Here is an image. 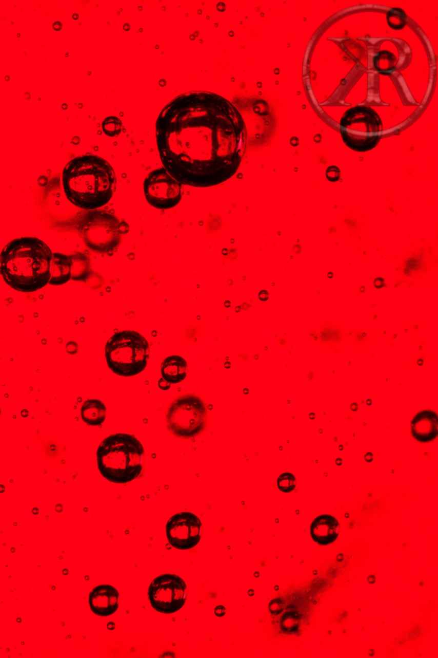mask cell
<instances>
[{"label": "cell", "mask_w": 438, "mask_h": 658, "mask_svg": "<svg viewBox=\"0 0 438 658\" xmlns=\"http://www.w3.org/2000/svg\"><path fill=\"white\" fill-rule=\"evenodd\" d=\"M243 127L239 111L223 96L207 91L176 96L156 122L163 165L183 185L225 183L242 162Z\"/></svg>", "instance_id": "1"}, {"label": "cell", "mask_w": 438, "mask_h": 658, "mask_svg": "<svg viewBox=\"0 0 438 658\" xmlns=\"http://www.w3.org/2000/svg\"><path fill=\"white\" fill-rule=\"evenodd\" d=\"M52 257V250L42 239L16 238L0 253V273L15 291L37 292L49 284Z\"/></svg>", "instance_id": "2"}, {"label": "cell", "mask_w": 438, "mask_h": 658, "mask_svg": "<svg viewBox=\"0 0 438 658\" xmlns=\"http://www.w3.org/2000/svg\"><path fill=\"white\" fill-rule=\"evenodd\" d=\"M63 188L70 203L83 210H95L111 201L116 178L110 163L98 155H80L63 171Z\"/></svg>", "instance_id": "3"}, {"label": "cell", "mask_w": 438, "mask_h": 658, "mask_svg": "<svg viewBox=\"0 0 438 658\" xmlns=\"http://www.w3.org/2000/svg\"><path fill=\"white\" fill-rule=\"evenodd\" d=\"M144 456V447L135 436L127 433L111 434L98 446L97 465L106 480L124 484L142 475Z\"/></svg>", "instance_id": "4"}, {"label": "cell", "mask_w": 438, "mask_h": 658, "mask_svg": "<svg viewBox=\"0 0 438 658\" xmlns=\"http://www.w3.org/2000/svg\"><path fill=\"white\" fill-rule=\"evenodd\" d=\"M74 228L88 250L105 256L116 252L129 230L125 220L105 209L88 210L80 214L75 219Z\"/></svg>", "instance_id": "5"}, {"label": "cell", "mask_w": 438, "mask_h": 658, "mask_svg": "<svg viewBox=\"0 0 438 658\" xmlns=\"http://www.w3.org/2000/svg\"><path fill=\"white\" fill-rule=\"evenodd\" d=\"M211 407L194 392H185L170 400L164 413L165 429L179 441H194L206 430Z\"/></svg>", "instance_id": "6"}, {"label": "cell", "mask_w": 438, "mask_h": 658, "mask_svg": "<svg viewBox=\"0 0 438 658\" xmlns=\"http://www.w3.org/2000/svg\"><path fill=\"white\" fill-rule=\"evenodd\" d=\"M105 356L109 369L114 374L123 377H134L147 367L149 343L136 331H119L107 341Z\"/></svg>", "instance_id": "7"}, {"label": "cell", "mask_w": 438, "mask_h": 658, "mask_svg": "<svg viewBox=\"0 0 438 658\" xmlns=\"http://www.w3.org/2000/svg\"><path fill=\"white\" fill-rule=\"evenodd\" d=\"M269 612L276 635L293 637L299 636L309 625L312 607L307 594L294 588L272 599Z\"/></svg>", "instance_id": "8"}, {"label": "cell", "mask_w": 438, "mask_h": 658, "mask_svg": "<svg viewBox=\"0 0 438 658\" xmlns=\"http://www.w3.org/2000/svg\"><path fill=\"white\" fill-rule=\"evenodd\" d=\"M187 585L175 574L157 576L150 584L148 598L151 606L161 614H173L183 609L186 601Z\"/></svg>", "instance_id": "9"}, {"label": "cell", "mask_w": 438, "mask_h": 658, "mask_svg": "<svg viewBox=\"0 0 438 658\" xmlns=\"http://www.w3.org/2000/svg\"><path fill=\"white\" fill-rule=\"evenodd\" d=\"M144 194L151 206L165 210L177 206L183 197V188L165 167L158 168L145 179Z\"/></svg>", "instance_id": "10"}, {"label": "cell", "mask_w": 438, "mask_h": 658, "mask_svg": "<svg viewBox=\"0 0 438 658\" xmlns=\"http://www.w3.org/2000/svg\"><path fill=\"white\" fill-rule=\"evenodd\" d=\"M201 519L192 513H179L173 515L166 524V537L170 544L179 550L195 547L201 538Z\"/></svg>", "instance_id": "11"}, {"label": "cell", "mask_w": 438, "mask_h": 658, "mask_svg": "<svg viewBox=\"0 0 438 658\" xmlns=\"http://www.w3.org/2000/svg\"><path fill=\"white\" fill-rule=\"evenodd\" d=\"M120 595L114 586L107 584L99 585L89 594V607L93 614L101 617H108L118 609Z\"/></svg>", "instance_id": "12"}, {"label": "cell", "mask_w": 438, "mask_h": 658, "mask_svg": "<svg viewBox=\"0 0 438 658\" xmlns=\"http://www.w3.org/2000/svg\"><path fill=\"white\" fill-rule=\"evenodd\" d=\"M411 436L420 443H430L438 435V417L435 410L425 409L417 411L410 423Z\"/></svg>", "instance_id": "13"}, {"label": "cell", "mask_w": 438, "mask_h": 658, "mask_svg": "<svg viewBox=\"0 0 438 658\" xmlns=\"http://www.w3.org/2000/svg\"><path fill=\"white\" fill-rule=\"evenodd\" d=\"M310 534L317 544H332L339 534V522L330 514H321L312 520Z\"/></svg>", "instance_id": "14"}, {"label": "cell", "mask_w": 438, "mask_h": 658, "mask_svg": "<svg viewBox=\"0 0 438 658\" xmlns=\"http://www.w3.org/2000/svg\"><path fill=\"white\" fill-rule=\"evenodd\" d=\"M71 265L72 259L70 255L53 253L49 285L58 287L70 281L71 279Z\"/></svg>", "instance_id": "15"}, {"label": "cell", "mask_w": 438, "mask_h": 658, "mask_svg": "<svg viewBox=\"0 0 438 658\" xmlns=\"http://www.w3.org/2000/svg\"><path fill=\"white\" fill-rule=\"evenodd\" d=\"M188 364L183 356L172 355L163 361L161 374L164 379L170 385L183 382L187 377Z\"/></svg>", "instance_id": "16"}, {"label": "cell", "mask_w": 438, "mask_h": 658, "mask_svg": "<svg viewBox=\"0 0 438 658\" xmlns=\"http://www.w3.org/2000/svg\"><path fill=\"white\" fill-rule=\"evenodd\" d=\"M106 406L101 400L89 399L81 407V417L88 426L97 427L103 424L106 418Z\"/></svg>", "instance_id": "17"}, {"label": "cell", "mask_w": 438, "mask_h": 658, "mask_svg": "<svg viewBox=\"0 0 438 658\" xmlns=\"http://www.w3.org/2000/svg\"><path fill=\"white\" fill-rule=\"evenodd\" d=\"M72 259L71 265V279L73 281L87 282L93 274L91 259L88 255L83 252L70 254Z\"/></svg>", "instance_id": "18"}, {"label": "cell", "mask_w": 438, "mask_h": 658, "mask_svg": "<svg viewBox=\"0 0 438 658\" xmlns=\"http://www.w3.org/2000/svg\"><path fill=\"white\" fill-rule=\"evenodd\" d=\"M102 129L104 133L109 137H115L121 133L123 124L117 117L109 116L102 123Z\"/></svg>", "instance_id": "19"}, {"label": "cell", "mask_w": 438, "mask_h": 658, "mask_svg": "<svg viewBox=\"0 0 438 658\" xmlns=\"http://www.w3.org/2000/svg\"><path fill=\"white\" fill-rule=\"evenodd\" d=\"M278 490L284 493H290L296 487V478L293 473H284L277 478Z\"/></svg>", "instance_id": "20"}, {"label": "cell", "mask_w": 438, "mask_h": 658, "mask_svg": "<svg viewBox=\"0 0 438 658\" xmlns=\"http://www.w3.org/2000/svg\"><path fill=\"white\" fill-rule=\"evenodd\" d=\"M158 386H160V388L162 390H168L170 387V383L166 382L164 378L160 380V382H158Z\"/></svg>", "instance_id": "21"}, {"label": "cell", "mask_w": 438, "mask_h": 658, "mask_svg": "<svg viewBox=\"0 0 438 658\" xmlns=\"http://www.w3.org/2000/svg\"><path fill=\"white\" fill-rule=\"evenodd\" d=\"M1 418H2V411H1V408H0V424H1Z\"/></svg>", "instance_id": "22"}]
</instances>
